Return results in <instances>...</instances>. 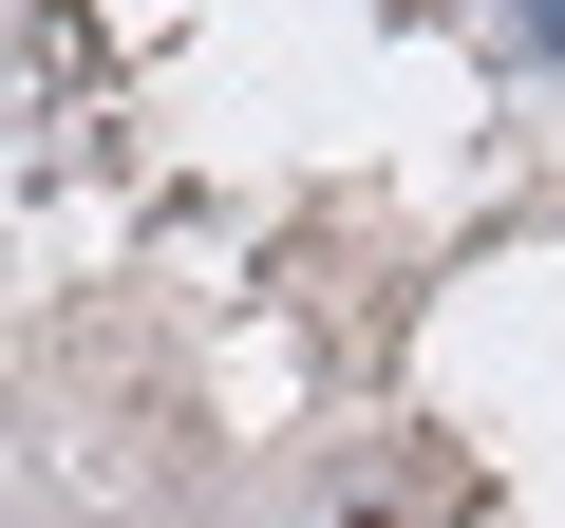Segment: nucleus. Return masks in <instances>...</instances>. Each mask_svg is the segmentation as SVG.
<instances>
[{"label":"nucleus","mask_w":565,"mask_h":528,"mask_svg":"<svg viewBox=\"0 0 565 528\" xmlns=\"http://www.w3.org/2000/svg\"><path fill=\"white\" fill-rule=\"evenodd\" d=\"M527 39H546V57H565V0H527Z\"/></svg>","instance_id":"f257e3e1"}]
</instances>
